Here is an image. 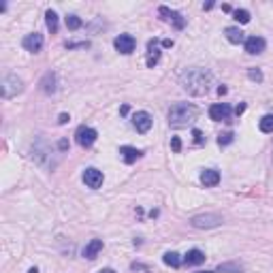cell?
I'll list each match as a JSON object with an SVG mask.
<instances>
[{
	"mask_svg": "<svg viewBox=\"0 0 273 273\" xmlns=\"http://www.w3.org/2000/svg\"><path fill=\"white\" fill-rule=\"evenodd\" d=\"M45 24H47V30L52 34L58 32V13L52 11V9H47V11H45Z\"/></svg>",
	"mask_w": 273,
	"mask_h": 273,
	"instance_id": "44dd1931",
	"label": "cell"
},
{
	"mask_svg": "<svg viewBox=\"0 0 273 273\" xmlns=\"http://www.w3.org/2000/svg\"><path fill=\"white\" fill-rule=\"evenodd\" d=\"M160 60V47H158V41H149L147 43V66L154 68Z\"/></svg>",
	"mask_w": 273,
	"mask_h": 273,
	"instance_id": "e0dca14e",
	"label": "cell"
},
{
	"mask_svg": "<svg viewBox=\"0 0 273 273\" xmlns=\"http://www.w3.org/2000/svg\"><path fill=\"white\" fill-rule=\"evenodd\" d=\"M244 45H246V52L250 56H258V54L265 52V47H267V43H265V38H262V36H248Z\"/></svg>",
	"mask_w": 273,
	"mask_h": 273,
	"instance_id": "4fadbf2b",
	"label": "cell"
},
{
	"mask_svg": "<svg viewBox=\"0 0 273 273\" xmlns=\"http://www.w3.org/2000/svg\"><path fill=\"white\" fill-rule=\"evenodd\" d=\"M120 113L126 115V113H128V105H122V109H120Z\"/></svg>",
	"mask_w": 273,
	"mask_h": 273,
	"instance_id": "e575fe53",
	"label": "cell"
},
{
	"mask_svg": "<svg viewBox=\"0 0 273 273\" xmlns=\"http://www.w3.org/2000/svg\"><path fill=\"white\" fill-rule=\"evenodd\" d=\"M258 128H260V133H273V113L262 118L258 122Z\"/></svg>",
	"mask_w": 273,
	"mask_h": 273,
	"instance_id": "7402d4cb",
	"label": "cell"
},
{
	"mask_svg": "<svg viewBox=\"0 0 273 273\" xmlns=\"http://www.w3.org/2000/svg\"><path fill=\"white\" fill-rule=\"evenodd\" d=\"M232 141H235V133H232V130H226V133L218 135V145H220V147H226V145H230Z\"/></svg>",
	"mask_w": 273,
	"mask_h": 273,
	"instance_id": "603a6c76",
	"label": "cell"
},
{
	"mask_svg": "<svg viewBox=\"0 0 273 273\" xmlns=\"http://www.w3.org/2000/svg\"><path fill=\"white\" fill-rule=\"evenodd\" d=\"M218 271H230V273H239L241 269H239L237 265H220V267H218Z\"/></svg>",
	"mask_w": 273,
	"mask_h": 273,
	"instance_id": "f1b7e54d",
	"label": "cell"
},
{
	"mask_svg": "<svg viewBox=\"0 0 273 273\" xmlns=\"http://www.w3.org/2000/svg\"><path fill=\"white\" fill-rule=\"evenodd\" d=\"M248 77L252 79V82H256V84L262 82V73H260L258 68H250V70H248Z\"/></svg>",
	"mask_w": 273,
	"mask_h": 273,
	"instance_id": "484cf974",
	"label": "cell"
},
{
	"mask_svg": "<svg viewBox=\"0 0 273 273\" xmlns=\"http://www.w3.org/2000/svg\"><path fill=\"white\" fill-rule=\"evenodd\" d=\"M230 113H232V109L226 103H216L209 107V118L214 120V122H228Z\"/></svg>",
	"mask_w": 273,
	"mask_h": 273,
	"instance_id": "9c48e42d",
	"label": "cell"
},
{
	"mask_svg": "<svg viewBox=\"0 0 273 273\" xmlns=\"http://www.w3.org/2000/svg\"><path fill=\"white\" fill-rule=\"evenodd\" d=\"M58 149H60V151H66V149H68V141H66V139L58 141Z\"/></svg>",
	"mask_w": 273,
	"mask_h": 273,
	"instance_id": "f546056e",
	"label": "cell"
},
{
	"mask_svg": "<svg viewBox=\"0 0 273 273\" xmlns=\"http://www.w3.org/2000/svg\"><path fill=\"white\" fill-rule=\"evenodd\" d=\"M199 273H216V271H199Z\"/></svg>",
	"mask_w": 273,
	"mask_h": 273,
	"instance_id": "74e56055",
	"label": "cell"
},
{
	"mask_svg": "<svg viewBox=\"0 0 273 273\" xmlns=\"http://www.w3.org/2000/svg\"><path fill=\"white\" fill-rule=\"evenodd\" d=\"M158 13L163 15V19H165V22L173 24L177 30H184V28H186V19L181 17V13L173 11V9H169V7H160V9H158Z\"/></svg>",
	"mask_w": 273,
	"mask_h": 273,
	"instance_id": "52a82bcc",
	"label": "cell"
},
{
	"mask_svg": "<svg viewBox=\"0 0 273 273\" xmlns=\"http://www.w3.org/2000/svg\"><path fill=\"white\" fill-rule=\"evenodd\" d=\"M244 111H246V105L241 103V105H237V107H235V115H241V113H244Z\"/></svg>",
	"mask_w": 273,
	"mask_h": 273,
	"instance_id": "1f68e13d",
	"label": "cell"
},
{
	"mask_svg": "<svg viewBox=\"0 0 273 273\" xmlns=\"http://www.w3.org/2000/svg\"><path fill=\"white\" fill-rule=\"evenodd\" d=\"M100 252H103V239H92L90 244L84 248V256L88 258V260H94Z\"/></svg>",
	"mask_w": 273,
	"mask_h": 273,
	"instance_id": "2e32d148",
	"label": "cell"
},
{
	"mask_svg": "<svg viewBox=\"0 0 273 273\" xmlns=\"http://www.w3.org/2000/svg\"><path fill=\"white\" fill-rule=\"evenodd\" d=\"M26 52H32V54H38L43 49V34L38 32H32V34H26L24 41H22Z\"/></svg>",
	"mask_w": 273,
	"mask_h": 273,
	"instance_id": "7c38bea8",
	"label": "cell"
},
{
	"mask_svg": "<svg viewBox=\"0 0 273 273\" xmlns=\"http://www.w3.org/2000/svg\"><path fill=\"white\" fill-rule=\"evenodd\" d=\"M201 184H203L205 188H214L220 184V173L216 169H205L203 173H201Z\"/></svg>",
	"mask_w": 273,
	"mask_h": 273,
	"instance_id": "9a60e30c",
	"label": "cell"
},
{
	"mask_svg": "<svg viewBox=\"0 0 273 273\" xmlns=\"http://www.w3.org/2000/svg\"><path fill=\"white\" fill-rule=\"evenodd\" d=\"M75 139H77V143L82 145L84 149H88V147L94 145V141L98 139V133L94 128H90V126H79L77 133H75Z\"/></svg>",
	"mask_w": 273,
	"mask_h": 273,
	"instance_id": "5b68a950",
	"label": "cell"
},
{
	"mask_svg": "<svg viewBox=\"0 0 273 273\" xmlns=\"http://www.w3.org/2000/svg\"><path fill=\"white\" fill-rule=\"evenodd\" d=\"M38 88H41L43 94H49L52 96L56 90H58V75L54 73V70H47V73L43 75V79L38 82Z\"/></svg>",
	"mask_w": 273,
	"mask_h": 273,
	"instance_id": "8fae6325",
	"label": "cell"
},
{
	"mask_svg": "<svg viewBox=\"0 0 273 273\" xmlns=\"http://www.w3.org/2000/svg\"><path fill=\"white\" fill-rule=\"evenodd\" d=\"M190 224L194 228H216L222 224V216L218 214H201L190 220Z\"/></svg>",
	"mask_w": 273,
	"mask_h": 273,
	"instance_id": "277c9868",
	"label": "cell"
},
{
	"mask_svg": "<svg viewBox=\"0 0 273 273\" xmlns=\"http://www.w3.org/2000/svg\"><path fill=\"white\" fill-rule=\"evenodd\" d=\"M201 262H205V254L201 250H190L188 254L184 256V265H188V267H192V265H201Z\"/></svg>",
	"mask_w": 273,
	"mask_h": 273,
	"instance_id": "ac0fdd59",
	"label": "cell"
},
{
	"mask_svg": "<svg viewBox=\"0 0 273 273\" xmlns=\"http://www.w3.org/2000/svg\"><path fill=\"white\" fill-rule=\"evenodd\" d=\"M163 262L167 267H173V269H179L181 265H184V258H181L177 252H167V254L163 256Z\"/></svg>",
	"mask_w": 273,
	"mask_h": 273,
	"instance_id": "ffe728a7",
	"label": "cell"
},
{
	"mask_svg": "<svg viewBox=\"0 0 273 273\" xmlns=\"http://www.w3.org/2000/svg\"><path fill=\"white\" fill-rule=\"evenodd\" d=\"M192 137H194V143H197V145H203V143H205V137H203V133H201L199 128L192 130Z\"/></svg>",
	"mask_w": 273,
	"mask_h": 273,
	"instance_id": "4316f807",
	"label": "cell"
},
{
	"mask_svg": "<svg viewBox=\"0 0 273 273\" xmlns=\"http://www.w3.org/2000/svg\"><path fill=\"white\" fill-rule=\"evenodd\" d=\"M163 47H173V41H171V38H165V41H163Z\"/></svg>",
	"mask_w": 273,
	"mask_h": 273,
	"instance_id": "d6a6232c",
	"label": "cell"
},
{
	"mask_svg": "<svg viewBox=\"0 0 273 273\" xmlns=\"http://www.w3.org/2000/svg\"><path fill=\"white\" fill-rule=\"evenodd\" d=\"M199 118V109L190 103H175L169 109V126L171 128H186Z\"/></svg>",
	"mask_w": 273,
	"mask_h": 273,
	"instance_id": "7a4b0ae2",
	"label": "cell"
},
{
	"mask_svg": "<svg viewBox=\"0 0 273 273\" xmlns=\"http://www.w3.org/2000/svg\"><path fill=\"white\" fill-rule=\"evenodd\" d=\"M28 273H38V269H36V267H32V269H28Z\"/></svg>",
	"mask_w": 273,
	"mask_h": 273,
	"instance_id": "8d00e7d4",
	"label": "cell"
},
{
	"mask_svg": "<svg viewBox=\"0 0 273 273\" xmlns=\"http://www.w3.org/2000/svg\"><path fill=\"white\" fill-rule=\"evenodd\" d=\"M232 17H235L239 24H248L250 22V13L246 11V9H237V11L232 13Z\"/></svg>",
	"mask_w": 273,
	"mask_h": 273,
	"instance_id": "d4e9b609",
	"label": "cell"
},
{
	"mask_svg": "<svg viewBox=\"0 0 273 273\" xmlns=\"http://www.w3.org/2000/svg\"><path fill=\"white\" fill-rule=\"evenodd\" d=\"M151 124H154V120H151V115L147 113V111H137V113L133 115V126L137 128V133H141V135L149 133Z\"/></svg>",
	"mask_w": 273,
	"mask_h": 273,
	"instance_id": "ba28073f",
	"label": "cell"
},
{
	"mask_svg": "<svg viewBox=\"0 0 273 273\" xmlns=\"http://www.w3.org/2000/svg\"><path fill=\"white\" fill-rule=\"evenodd\" d=\"M171 149H173L175 154H179V151H181V139H179V137L171 139Z\"/></svg>",
	"mask_w": 273,
	"mask_h": 273,
	"instance_id": "83f0119b",
	"label": "cell"
},
{
	"mask_svg": "<svg viewBox=\"0 0 273 273\" xmlns=\"http://www.w3.org/2000/svg\"><path fill=\"white\" fill-rule=\"evenodd\" d=\"M120 156H122V160L126 165H133V163H137L141 156H143V151L137 149V147H130V145H122V147H120Z\"/></svg>",
	"mask_w": 273,
	"mask_h": 273,
	"instance_id": "5bb4252c",
	"label": "cell"
},
{
	"mask_svg": "<svg viewBox=\"0 0 273 273\" xmlns=\"http://www.w3.org/2000/svg\"><path fill=\"white\" fill-rule=\"evenodd\" d=\"M96 273H115V271H113V269H109V267H107V269H100V271H96Z\"/></svg>",
	"mask_w": 273,
	"mask_h": 273,
	"instance_id": "d590c367",
	"label": "cell"
},
{
	"mask_svg": "<svg viewBox=\"0 0 273 273\" xmlns=\"http://www.w3.org/2000/svg\"><path fill=\"white\" fill-rule=\"evenodd\" d=\"M113 45H115V49H118L120 54L128 56V54H133V52H135L137 41H135V36H133V34H120L115 41H113Z\"/></svg>",
	"mask_w": 273,
	"mask_h": 273,
	"instance_id": "30bf717a",
	"label": "cell"
},
{
	"mask_svg": "<svg viewBox=\"0 0 273 273\" xmlns=\"http://www.w3.org/2000/svg\"><path fill=\"white\" fill-rule=\"evenodd\" d=\"M179 84L190 96H205L214 86V75L207 68H190L181 73Z\"/></svg>",
	"mask_w": 273,
	"mask_h": 273,
	"instance_id": "6da1fadb",
	"label": "cell"
},
{
	"mask_svg": "<svg viewBox=\"0 0 273 273\" xmlns=\"http://www.w3.org/2000/svg\"><path fill=\"white\" fill-rule=\"evenodd\" d=\"M224 34H226L228 41H230V43H235V45H239V43H246V34L241 32L239 28H235V26L226 28V30H224Z\"/></svg>",
	"mask_w": 273,
	"mask_h": 273,
	"instance_id": "d6986e66",
	"label": "cell"
},
{
	"mask_svg": "<svg viewBox=\"0 0 273 273\" xmlns=\"http://www.w3.org/2000/svg\"><path fill=\"white\" fill-rule=\"evenodd\" d=\"M64 22H66V28L68 30H79V28L84 26V22H82V17H79V15H66Z\"/></svg>",
	"mask_w": 273,
	"mask_h": 273,
	"instance_id": "cb8c5ba5",
	"label": "cell"
},
{
	"mask_svg": "<svg viewBox=\"0 0 273 273\" xmlns=\"http://www.w3.org/2000/svg\"><path fill=\"white\" fill-rule=\"evenodd\" d=\"M68 120H70V118H68V113H60V118H58V124H66Z\"/></svg>",
	"mask_w": 273,
	"mask_h": 273,
	"instance_id": "4dcf8cb0",
	"label": "cell"
},
{
	"mask_svg": "<svg viewBox=\"0 0 273 273\" xmlns=\"http://www.w3.org/2000/svg\"><path fill=\"white\" fill-rule=\"evenodd\" d=\"M226 92H228V90H226L224 86H220V88H218V94H220V96H222V94H226Z\"/></svg>",
	"mask_w": 273,
	"mask_h": 273,
	"instance_id": "836d02e7",
	"label": "cell"
},
{
	"mask_svg": "<svg viewBox=\"0 0 273 273\" xmlns=\"http://www.w3.org/2000/svg\"><path fill=\"white\" fill-rule=\"evenodd\" d=\"M103 181H105V175H103V171H98L94 167H88L84 171V184L88 188H92V190H98L100 186H103Z\"/></svg>",
	"mask_w": 273,
	"mask_h": 273,
	"instance_id": "8992f818",
	"label": "cell"
},
{
	"mask_svg": "<svg viewBox=\"0 0 273 273\" xmlns=\"http://www.w3.org/2000/svg\"><path fill=\"white\" fill-rule=\"evenodd\" d=\"M24 90V82L15 73H9L3 77V98H13Z\"/></svg>",
	"mask_w": 273,
	"mask_h": 273,
	"instance_id": "3957f363",
	"label": "cell"
}]
</instances>
